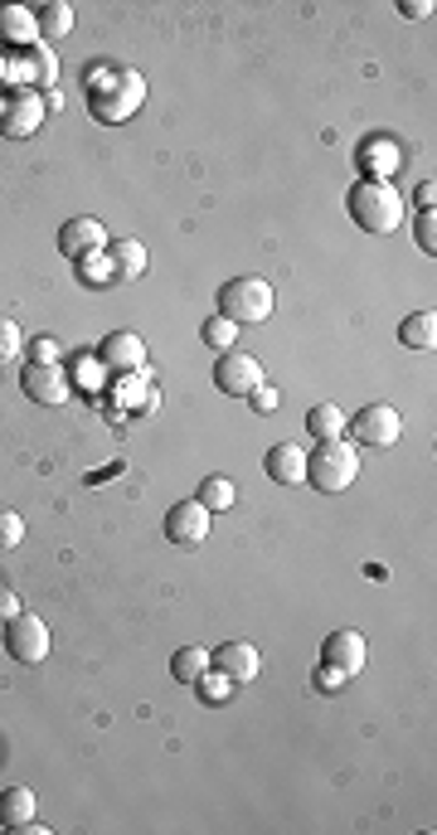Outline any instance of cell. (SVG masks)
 Returning <instances> with one entry per match:
<instances>
[{
  "label": "cell",
  "instance_id": "6da1fadb",
  "mask_svg": "<svg viewBox=\"0 0 437 835\" xmlns=\"http://www.w3.org/2000/svg\"><path fill=\"white\" fill-rule=\"evenodd\" d=\"M141 97H146V83H141V73H131V68L97 64V73L88 78V107H93L97 121H107V127H113V121H127L141 107Z\"/></svg>",
  "mask_w": 437,
  "mask_h": 835
},
{
  "label": "cell",
  "instance_id": "7a4b0ae2",
  "mask_svg": "<svg viewBox=\"0 0 437 835\" xmlns=\"http://www.w3.org/2000/svg\"><path fill=\"white\" fill-rule=\"evenodd\" d=\"M345 209L364 233H394L404 224V194L388 186V180H360V186H350Z\"/></svg>",
  "mask_w": 437,
  "mask_h": 835
},
{
  "label": "cell",
  "instance_id": "3957f363",
  "mask_svg": "<svg viewBox=\"0 0 437 835\" xmlns=\"http://www.w3.org/2000/svg\"><path fill=\"white\" fill-rule=\"evenodd\" d=\"M360 476V452L350 447V437H326L307 452V482L321 496H340Z\"/></svg>",
  "mask_w": 437,
  "mask_h": 835
},
{
  "label": "cell",
  "instance_id": "277c9868",
  "mask_svg": "<svg viewBox=\"0 0 437 835\" xmlns=\"http://www.w3.org/2000/svg\"><path fill=\"white\" fill-rule=\"evenodd\" d=\"M273 287L263 277H234L218 287V316H228L234 326H258L273 316Z\"/></svg>",
  "mask_w": 437,
  "mask_h": 835
},
{
  "label": "cell",
  "instance_id": "5b68a950",
  "mask_svg": "<svg viewBox=\"0 0 437 835\" xmlns=\"http://www.w3.org/2000/svg\"><path fill=\"white\" fill-rule=\"evenodd\" d=\"M345 433L360 442V447H394L398 433H404V418H398L388 403H370L355 418H345Z\"/></svg>",
  "mask_w": 437,
  "mask_h": 835
},
{
  "label": "cell",
  "instance_id": "8992f818",
  "mask_svg": "<svg viewBox=\"0 0 437 835\" xmlns=\"http://www.w3.org/2000/svg\"><path fill=\"white\" fill-rule=\"evenodd\" d=\"M258 384H263V364L253 360L248 350H224V355H218V364H214V389H218V394L248 399Z\"/></svg>",
  "mask_w": 437,
  "mask_h": 835
},
{
  "label": "cell",
  "instance_id": "52a82bcc",
  "mask_svg": "<svg viewBox=\"0 0 437 835\" xmlns=\"http://www.w3.org/2000/svg\"><path fill=\"white\" fill-rule=\"evenodd\" d=\"M6 651L20 660V666H40L49 656V626L40 617H30V612L10 617L6 622Z\"/></svg>",
  "mask_w": 437,
  "mask_h": 835
},
{
  "label": "cell",
  "instance_id": "ba28073f",
  "mask_svg": "<svg viewBox=\"0 0 437 835\" xmlns=\"http://www.w3.org/2000/svg\"><path fill=\"white\" fill-rule=\"evenodd\" d=\"M20 389H24V394H30L34 403H44V409H58V403H68V394H73L64 364H34V360L24 364Z\"/></svg>",
  "mask_w": 437,
  "mask_h": 835
},
{
  "label": "cell",
  "instance_id": "9c48e42d",
  "mask_svg": "<svg viewBox=\"0 0 437 835\" xmlns=\"http://www.w3.org/2000/svg\"><path fill=\"white\" fill-rule=\"evenodd\" d=\"M204 535H210V510L200 500H180V506L166 510V539L180 549H200Z\"/></svg>",
  "mask_w": 437,
  "mask_h": 835
},
{
  "label": "cell",
  "instance_id": "30bf717a",
  "mask_svg": "<svg viewBox=\"0 0 437 835\" xmlns=\"http://www.w3.org/2000/svg\"><path fill=\"white\" fill-rule=\"evenodd\" d=\"M40 121H44V103H40V93H15L6 107H0V137H10V141H24V137H34L40 131Z\"/></svg>",
  "mask_w": 437,
  "mask_h": 835
},
{
  "label": "cell",
  "instance_id": "8fae6325",
  "mask_svg": "<svg viewBox=\"0 0 437 835\" xmlns=\"http://www.w3.org/2000/svg\"><path fill=\"white\" fill-rule=\"evenodd\" d=\"M210 670L218 675H228L234 685H248V680H258V670H263V656H258V646L253 642H224L210 656Z\"/></svg>",
  "mask_w": 437,
  "mask_h": 835
},
{
  "label": "cell",
  "instance_id": "7c38bea8",
  "mask_svg": "<svg viewBox=\"0 0 437 835\" xmlns=\"http://www.w3.org/2000/svg\"><path fill=\"white\" fill-rule=\"evenodd\" d=\"M321 666H331V670H340L350 680V675H360L364 670V636L360 632H331L326 636V646H321Z\"/></svg>",
  "mask_w": 437,
  "mask_h": 835
},
{
  "label": "cell",
  "instance_id": "4fadbf2b",
  "mask_svg": "<svg viewBox=\"0 0 437 835\" xmlns=\"http://www.w3.org/2000/svg\"><path fill=\"white\" fill-rule=\"evenodd\" d=\"M107 249V229L97 224V219H68L64 229H58V253L64 257H88V253H103Z\"/></svg>",
  "mask_w": 437,
  "mask_h": 835
},
{
  "label": "cell",
  "instance_id": "5bb4252c",
  "mask_svg": "<svg viewBox=\"0 0 437 835\" xmlns=\"http://www.w3.org/2000/svg\"><path fill=\"white\" fill-rule=\"evenodd\" d=\"M263 472L273 476L277 486H301L307 482V452H301L297 442H277V447L263 457Z\"/></svg>",
  "mask_w": 437,
  "mask_h": 835
},
{
  "label": "cell",
  "instance_id": "9a60e30c",
  "mask_svg": "<svg viewBox=\"0 0 437 835\" xmlns=\"http://www.w3.org/2000/svg\"><path fill=\"white\" fill-rule=\"evenodd\" d=\"M0 44L15 49V54L30 44H40V24H34L30 6H0Z\"/></svg>",
  "mask_w": 437,
  "mask_h": 835
},
{
  "label": "cell",
  "instance_id": "2e32d148",
  "mask_svg": "<svg viewBox=\"0 0 437 835\" xmlns=\"http://www.w3.org/2000/svg\"><path fill=\"white\" fill-rule=\"evenodd\" d=\"M15 78L20 83H30V93L34 88H54V78H58V64H54V54H49L44 44H30V49H20V59H15Z\"/></svg>",
  "mask_w": 437,
  "mask_h": 835
},
{
  "label": "cell",
  "instance_id": "e0dca14e",
  "mask_svg": "<svg viewBox=\"0 0 437 835\" xmlns=\"http://www.w3.org/2000/svg\"><path fill=\"white\" fill-rule=\"evenodd\" d=\"M404 166V151H398L388 137H370L360 146V170L364 180H394V170Z\"/></svg>",
  "mask_w": 437,
  "mask_h": 835
},
{
  "label": "cell",
  "instance_id": "ac0fdd59",
  "mask_svg": "<svg viewBox=\"0 0 437 835\" xmlns=\"http://www.w3.org/2000/svg\"><path fill=\"white\" fill-rule=\"evenodd\" d=\"M103 364L107 370H141L146 364V340L137 336V330H117V336H107Z\"/></svg>",
  "mask_w": 437,
  "mask_h": 835
},
{
  "label": "cell",
  "instance_id": "d6986e66",
  "mask_svg": "<svg viewBox=\"0 0 437 835\" xmlns=\"http://www.w3.org/2000/svg\"><path fill=\"white\" fill-rule=\"evenodd\" d=\"M34 816H40V796H34L30 788H6L0 792V826L6 831H24Z\"/></svg>",
  "mask_w": 437,
  "mask_h": 835
},
{
  "label": "cell",
  "instance_id": "ffe728a7",
  "mask_svg": "<svg viewBox=\"0 0 437 835\" xmlns=\"http://www.w3.org/2000/svg\"><path fill=\"white\" fill-rule=\"evenodd\" d=\"M398 340H404L408 350H433L437 346V311H413L404 316V326H398Z\"/></svg>",
  "mask_w": 437,
  "mask_h": 835
},
{
  "label": "cell",
  "instance_id": "44dd1931",
  "mask_svg": "<svg viewBox=\"0 0 437 835\" xmlns=\"http://www.w3.org/2000/svg\"><path fill=\"white\" fill-rule=\"evenodd\" d=\"M113 273L121 282H137L146 273V249H141L137 239H117L113 243Z\"/></svg>",
  "mask_w": 437,
  "mask_h": 835
},
{
  "label": "cell",
  "instance_id": "7402d4cb",
  "mask_svg": "<svg viewBox=\"0 0 437 835\" xmlns=\"http://www.w3.org/2000/svg\"><path fill=\"white\" fill-rule=\"evenodd\" d=\"M34 24H40V40H64L73 30V6L68 0H49V6H40Z\"/></svg>",
  "mask_w": 437,
  "mask_h": 835
},
{
  "label": "cell",
  "instance_id": "603a6c76",
  "mask_svg": "<svg viewBox=\"0 0 437 835\" xmlns=\"http://www.w3.org/2000/svg\"><path fill=\"white\" fill-rule=\"evenodd\" d=\"M204 670H210V651L204 646H180L175 656H170V675H175L180 685H194Z\"/></svg>",
  "mask_w": 437,
  "mask_h": 835
},
{
  "label": "cell",
  "instance_id": "cb8c5ba5",
  "mask_svg": "<svg viewBox=\"0 0 437 835\" xmlns=\"http://www.w3.org/2000/svg\"><path fill=\"white\" fill-rule=\"evenodd\" d=\"M345 418H350V413H340L335 403H316V409L307 413V427L316 433V442H326V437H345Z\"/></svg>",
  "mask_w": 437,
  "mask_h": 835
},
{
  "label": "cell",
  "instance_id": "d4e9b609",
  "mask_svg": "<svg viewBox=\"0 0 437 835\" xmlns=\"http://www.w3.org/2000/svg\"><path fill=\"white\" fill-rule=\"evenodd\" d=\"M234 496H238L234 482H224V476H204L200 496H194V500H200L204 510H228V506H234Z\"/></svg>",
  "mask_w": 437,
  "mask_h": 835
},
{
  "label": "cell",
  "instance_id": "484cf974",
  "mask_svg": "<svg viewBox=\"0 0 437 835\" xmlns=\"http://www.w3.org/2000/svg\"><path fill=\"white\" fill-rule=\"evenodd\" d=\"M200 340H204V346H210V350H218V355H224V350H234V340H238V326L228 321V316H210V321L200 326Z\"/></svg>",
  "mask_w": 437,
  "mask_h": 835
},
{
  "label": "cell",
  "instance_id": "4316f807",
  "mask_svg": "<svg viewBox=\"0 0 437 835\" xmlns=\"http://www.w3.org/2000/svg\"><path fill=\"white\" fill-rule=\"evenodd\" d=\"M78 267H83V282H93V287H103V282H113V263H107L103 253H88V257H78Z\"/></svg>",
  "mask_w": 437,
  "mask_h": 835
},
{
  "label": "cell",
  "instance_id": "83f0119b",
  "mask_svg": "<svg viewBox=\"0 0 437 835\" xmlns=\"http://www.w3.org/2000/svg\"><path fill=\"white\" fill-rule=\"evenodd\" d=\"M24 539V520L15 510H0V549H15Z\"/></svg>",
  "mask_w": 437,
  "mask_h": 835
},
{
  "label": "cell",
  "instance_id": "f1b7e54d",
  "mask_svg": "<svg viewBox=\"0 0 437 835\" xmlns=\"http://www.w3.org/2000/svg\"><path fill=\"white\" fill-rule=\"evenodd\" d=\"M194 685H200V690H204V699H214V705H218V699H228V685H234V680H228V675H218V670H214V675L204 670Z\"/></svg>",
  "mask_w": 437,
  "mask_h": 835
},
{
  "label": "cell",
  "instance_id": "f546056e",
  "mask_svg": "<svg viewBox=\"0 0 437 835\" xmlns=\"http://www.w3.org/2000/svg\"><path fill=\"white\" fill-rule=\"evenodd\" d=\"M20 346H24L20 326H15V321H0V360H10V355H20Z\"/></svg>",
  "mask_w": 437,
  "mask_h": 835
},
{
  "label": "cell",
  "instance_id": "4dcf8cb0",
  "mask_svg": "<svg viewBox=\"0 0 437 835\" xmlns=\"http://www.w3.org/2000/svg\"><path fill=\"white\" fill-rule=\"evenodd\" d=\"M248 403H253V409H258V413H273L277 403H283V394H277L273 384H258V389H253V394H248Z\"/></svg>",
  "mask_w": 437,
  "mask_h": 835
},
{
  "label": "cell",
  "instance_id": "1f68e13d",
  "mask_svg": "<svg viewBox=\"0 0 437 835\" xmlns=\"http://www.w3.org/2000/svg\"><path fill=\"white\" fill-rule=\"evenodd\" d=\"M30 360H34V364H58L54 336H40V340H34V346H30Z\"/></svg>",
  "mask_w": 437,
  "mask_h": 835
},
{
  "label": "cell",
  "instance_id": "d6a6232c",
  "mask_svg": "<svg viewBox=\"0 0 437 835\" xmlns=\"http://www.w3.org/2000/svg\"><path fill=\"white\" fill-rule=\"evenodd\" d=\"M398 10H404L408 20H428L433 15V0H398Z\"/></svg>",
  "mask_w": 437,
  "mask_h": 835
},
{
  "label": "cell",
  "instance_id": "836d02e7",
  "mask_svg": "<svg viewBox=\"0 0 437 835\" xmlns=\"http://www.w3.org/2000/svg\"><path fill=\"white\" fill-rule=\"evenodd\" d=\"M10 617H20V598L15 593H0V622H10Z\"/></svg>",
  "mask_w": 437,
  "mask_h": 835
},
{
  "label": "cell",
  "instance_id": "e575fe53",
  "mask_svg": "<svg viewBox=\"0 0 437 835\" xmlns=\"http://www.w3.org/2000/svg\"><path fill=\"white\" fill-rule=\"evenodd\" d=\"M418 243H423L428 253L437 249V243H433V214H423V219H418Z\"/></svg>",
  "mask_w": 437,
  "mask_h": 835
},
{
  "label": "cell",
  "instance_id": "d590c367",
  "mask_svg": "<svg viewBox=\"0 0 437 835\" xmlns=\"http://www.w3.org/2000/svg\"><path fill=\"white\" fill-rule=\"evenodd\" d=\"M58 107H64V97H58L54 88H49V93H44V113H58Z\"/></svg>",
  "mask_w": 437,
  "mask_h": 835
},
{
  "label": "cell",
  "instance_id": "8d00e7d4",
  "mask_svg": "<svg viewBox=\"0 0 437 835\" xmlns=\"http://www.w3.org/2000/svg\"><path fill=\"white\" fill-rule=\"evenodd\" d=\"M0 593H6V583H0Z\"/></svg>",
  "mask_w": 437,
  "mask_h": 835
}]
</instances>
